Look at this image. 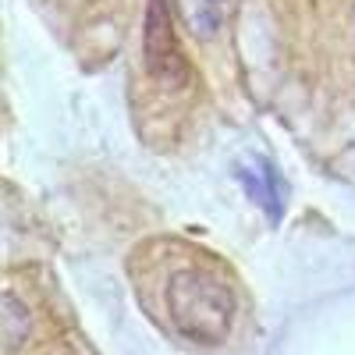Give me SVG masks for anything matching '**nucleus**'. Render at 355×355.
Returning a JSON list of instances; mask_svg holds the SVG:
<instances>
[{"instance_id": "f257e3e1", "label": "nucleus", "mask_w": 355, "mask_h": 355, "mask_svg": "<svg viewBox=\"0 0 355 355\" xmlns=\"http://www.w3.org/2000/svg\"><path fill=\"white\" fill-rule=\"evenodd\" d=\"M171 327L185 341L196 345H220L234 327V291L231 284L206 270V266H182L174 270L164 291Z\"/></svg>"}, {"instance_id": "f03ea898", "label": "nucleus", "mask_w": 355, "mask_h": 355, "mask_svg": "<svg viewBox=\"0 0 355 355\" xmlns=\"http://www.w3.org/2000/svg\"><path fill=\"white\" fill-rule=\"evenodd\" d=\"M167 0H153L150 4V21H146V57H150V71L178 82L185 78V64L182 53H178V43L171 36V18H167Z\"/></svg>"}, {"instance_id": "7ed1b4c3", "label": "nucleus", "mask_w": 355, "mask_h": 355, "mask_svg": "<svg viewBox=\"0 0 355 355\" xmlns=\"http://www.w3.org/2000/svg\"><path fill=\"white\" fill-rule=\"evenodd\" d=\"M234 0H178V11L185 18V28L199 40H210L217 36L224 21L231 18Z\"/></svg>"}, {"instance_id": "20e7f679", "label": "nucleus", "mask_w": 355, "mask_h": 355, "mask_svg": "<svg viewBox=\"0 0 355 355\" xmlns=\"http://www.w3.org/2000/svg\"><path fill=\"white\" fill-rule=\"evenodd\" d=\"M4 341H8L11 352L28 341V306L18 299L15 291L4 295Z\"/></svg>"}, {"instance_id": "39448f33", "label": "nucleus", "mask_w": 355, "mask_h": 355, "mask_svg": "<svg viewBox=\"0 0 355 355\" xmlns=\"http://www.w3.org/2000/svg\"><path fill=\"white\" fill-rule=\"evenodd\" d=\"M252 171H256V167H252ZM242 178L249 182V192H252L259 202H274V206H277L281 189H277V178H274V171H270V167H263V164H259V171H256V182H252L249 174H242Z\"/></svg>"}]
</instances>
